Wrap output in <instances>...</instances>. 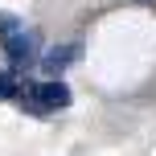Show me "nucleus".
<instances>
[{"instance_id": "nucleus-1", "label": "nucleus", "mask_w": 156, "mask_h": 156, "mask_svg": "<svg viewBox=\"0 0 156 156\" xmlns=\"http://www.w3.org/2000/svg\"><path fill=\"white\" fill-rule=\"evenodd\" d=\"M21 107L29 111V115H49V111H62L70 107V86L62 82V78H45V82H29L21 86Z\"/></svg>"}, {"instance_id": "nucleus-2", "label": "nucleus", "mask_w": 156, "mask_h": 156, "mask_svg": "<svg viewBox=\"0 0 156 156\" xmlns=\"http://www.w3.org/2000/svg\"><path fill=\"white\" fill-rule=\"evenodd\" d=\"M0 49H4L16 66H29L33 58H37V33L25 29V21L0 12Z\"/></svg>"}, {"instance_id": "nucleus-3", "label": "nucleus", "mask_w": 156, "mask_h": 156, "mask_svg": "<svg viewBox=\"0 0 156 156\" xmlns=\"http://www.w3.org/2000/svg\"><path fill=\"white\" fill-rule=\"evenodd\" d=\"M78 58H82V45H78V41H70V45H54L45 58H41V70H45V74H62L66 66L78 62Z\"/></svg>"}, {"instance_id": "nucleus-4", "label": "nucleus", "mask_w": 156, "mask_h": 156, "mask_svg": "<svg viewBox=\"0 0 156 156\" xmlns=\"http://www.w3.org/2000/svg\"><path fill=\"white\" fill-rule=\"evenodd\" d=\"M16 94H21V78L0 70V99H16Z\"/></svg>"}]
</instances>
